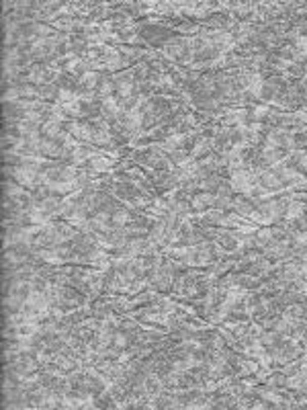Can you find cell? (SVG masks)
I'll list each match as a JSON object with an SVG mask.
<instances>
[{"label": "cell", "instance_id": "cell-1", "mask_svg": "<svg viewBox=\"0 0 307 410\" xmlns=\"http://www.w3.org/2000/svg\"><path fill=\"white\" fill-rule=\"evenodd\" d=\"M258 180H260V185H262L266 191H275V189H283V187H285V183L281 180V176L277 174L275 168L262 170V172L258 174Z\"/></svg>", "mask_w": 307, "mask_h": 410}, {"label": "cell", "instance_id": "cell-2", "mask_svg": "<svg viewBox=\"0 0 307 410\" xmlns=\"http://www.w3.org/2000/svg\"><path fill=\"white\" fill-rule=\"evenodd\" d=\"M94 156H96L94 150H90V148L84 146V144H78V146H76L74 150H72V154H70V164L80 166V164H84V162H90Z\"/></svg>", "mask_w": 307, "mask_h": 410}, {"label": "cell", "instance_id": "cell-3", "mask_svg": "<svg viewBox=\"0 0 307 410\" xmlns=\"http://www.w3.org/2000/svg\"><path fill=\"white\" fill-rule=\"evenodd\" d=\"M117 90V86H115V80L113 76H109V74H100V80H98V86H96V99L103 101V99H109L113 97V93Z\"/></svg>", "mask_w": 307, "mask_h": 410}, {"label": "cell", "instance_id": "cell-4", "mask_svg": "<svg viewBox=\"0 0 307 410\" xmlns=\"http://www.w3.org/2000/svg\"><path fill=\"white\" fill-rule=\"evenodd\" d=\"M256 207H258V205H256V203L252 201V197H248V195L236 197V199H234V205H232V209H234L238 215H242V217H250Z\"/></svg>", "mask_w": 307, "mask_h": 410}, {"label": "cell", "instance_id": "cell-5", "mask_svg": "<svg viewBox=\"0 0 307 410\" xmlns=\"http://www.w3.org/2000/svg\"><path fill=\"white\" fill-rule=\"evenodd\" d=\"M135 217H133V213L127 209V207H119L117 211H113V215H111V223H113V228H125V226H129V223L133 221Z\"/></svg>", "mask_w": 307, "mask_h": 410}, {"label": "cell", "instance_id": "cell-6", "mask_svg": "<svg viewBox=\"0 0 307 410\" xmlns=\"http://www.w3.org/2000/svg\"><path fill=\"white\" fill-rule=\"evenodd\" d=\"M213 205H215V193H209V191L199 193V195H195L193 199H190V207H193L195 211H203V209L213 207Z\"/></svg>", "mask_w": 307, "mask_h": 410}, {"label": "cell", "instance_id": "cell-7", "mask_svg": "<svg viewBox=\"0 0 307 410\" xmlns=\"http://www.w3.org/2000/svg\"><path fill=\"white\" fill-rule=\"evenodd\" d=\"M37 90H39V99L41 101H58V95H60V86L56 82H49V84H43V86H37Z\"/></svg>", "mask_w": 307, "mask_h": 410}, {"label": "cell", "instance_id": "cell-8", "mask_svg": "<svg viewBox=\"0 0 307 410\" xmlns=\"http://www.w3.org/2000/svg\"><path fill=\"white\" fill-rule=\"evenodd\" d=\"M111 170V160L107 156H94L90 162H88V172H109Z\"/></svg>", "mask_w": 307, "mask_h": 410}, {"label": "cell", "instance_id": "cell-9", "mask_svg": "<svg viewBox=\"0 0 307 410\" xmlns=\"http://www.w3.org/2000/svg\"><path fill=\"white\" fill-rule=\"evenodd\" d=\"M305 205L303 203H299V201H291L289 203V207H287V213H285V219H289V221H295V219H301L303 215H305Z\"/></svg>", "mask_w": 307, "mask_h": 410}, {"label": "cell", "instance_id": "cell-10", "mask_svg": "<svg viewBox=\"0 0 307 410\" xmlns=\"http://www.w3.org/2000/svg\"><path fill=\"white\" fill-rule=\"evenodd\" d=\"M254 240H256V248H266L268 244L275 240L273 230H271V228H262L258 234H254Z\"/></svg>", "mask_w": 307, "mask_h": 410}, {"label": "cell", "instance_id": "cell-11", "mask_svg": "<svg viewBox=\"0 0 307 410\" xmlns=\"http://www.w3.org/2000/svg\"><path fill=\"white\" fill-rule=\"evenodd\" d=\"M266 386H268V388H281V386H287V376L283 374V371H281V374H275V376H271V378L266 380Z\"/></svg>", "mask_w": 307, "mask_h": 410}]
</instances>
